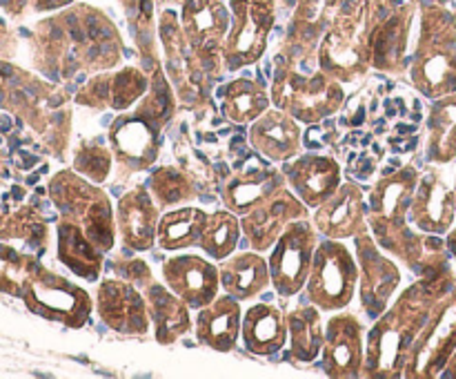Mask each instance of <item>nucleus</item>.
Instances as JSON below:
<instances>
[{
  "label": "nucleus",
  "instance_id": "nucleus-1",
  "mask_svg": "<svg viewBox=\"0 0 456 379\" xmlns=\"http://www.w3.org/2000/svg\"><path fill=\"white\" fill-rule=\"evenodd\" d=\"M454 284L456 270L444 261L423 270L421 279L396 292L368 330L363 377H403L414 343Z\"/></svg>",
  "mask_w": 456,
  "mask_h": 379
},
{
  "label": "nucleus",
  "instance_id": "nucleus-2",
  "mask_svg": "<svg viewBox=\"0 0 456 379\" xmlns=\"http://www.w3.org/2000/svg\"><path fill=\"white\" fill-rule=\"evenodd\" d=\"M405 76L428 101L456 92V12L450 4L419 3L417 40Z\"/></svg>",
  "mask_w": 456,
  "mask_h": 379
},
{
  "label": "nucleus",
  "instance_id": "nucleus-3",
  "mask_svg": "<svg viewBox=\"0 0 456 379\" xmlns=\"http://www.w3.org/2000/svg\"><path fill=\"white\" fill-rule=\"evenodd\" d=\"M372 27L374 16L370 0H346L319 43V70L343 85L363 78L372 67Z\"/></svg>",
  "mask_w": 456,
  "mask_h": 379
},
{
  "label": "nucleus",
  "instance_id": "nucleus-4",
  "mask_svg": "<svg viewBox=\"0 0 456 379\" xmlns=\"http://www.w3.org/2000/svg\"><path fill=\"white\" fill-rule=\"evenodd\" d=\"M49 196L62 218L78 226L87 239L102 252L114 250L118 232H116V208L98 183L80 177L76 169L58 172L49 183Z\"/></svg>",
  "mask_w": 456,
  "mask_h": 379
},
{
  "label": "nucleus",
  "instance_id": "nucleus-5",
  "mask_svg": "<svg viewBox=\"0 0 456 379\" xmlns=\"http://www.w3.org/2000/svg\"><path fill=\"white\" fill-rule=\"evenodd\" d=\"M272 105L288 111L303 125L323 123L332 119L346 101L343 83L316 70L312 76L301 74L289 62H281L270 85Z\"/></svg>",
  "mask_w": 456,
  "mask_h": 379
},
{
  "label": "nucleus",
  "instance_id": "nucleus-6",
  "mask_svg": "<svg viewBox=\"0 0 456 379\" xmlns=\"http://www.w3.org/2000/svg\"><path fill=\"white\" fill-rule=\"evenodd\" d=\"M359 290V263L354 248L343 239L323 236L314 252L303 294L323 315L347 310Z\"/></svg>",
  "mask_w": 456,
  "mask_h": 379
},
{
  "label": "nucleus",
  "instance_id": "nucleus-7",
  "mask_svg": "<svg viewBox=\"0 0 456 379\" xmlns=\"http://www.w3.org/2000/svg\"><path fill=\"white\" fill-rule=\"evenodd\" d=\"M20 294L36 315L61 321L71 328H83L94 310L87 290L34 263L22 279Z\"/></svg>",
  "mask_w": 456,
  "mask_h": 379
},
{
  "label": "nucleus",
  "instance_id": "nucleus-8",
  "mask_svg": "<svg viewBox=\"0 0 456 379\" xmlns=\"http://www.w3.org/2000/svg\"><path fill=\"white\" fill-rule=\"evenodd\" d=\"M321 232L312 223V217L289 223L267 252L272 288L279 297L294 299L305 290L314 252L321 243Z\"/></svg>",
  "mask_w": 456,
  "mask_h": 379
},
{
  "label": "nucleus",
  "instance_id": "nucleus-9",
  "mask_svg": "<svg viewBox=\"0 0 456 379\" xmlns=\"http://www.w3.org/2000/svg\"><path fill=\"white\" fill-rule=\"evenodd\" d=\"M232 27L223 47V67L239 71L261 61L276 22V0H230Z\"/></svg>",
  "mask_w": 456,
  "mask_h": 379
},
{
  "label": "nucleus",
  "instance_id": "nucleus-10",
  "mask_svg": "<svg viewBox=\"0 0 456 379\" xmlns=\"http://www.w3.org/2000/svg\"><path fill=\"white\" fill-rule=\"evenodd\" d=\"M178 18L200 70L216 74L232 27L230 4L225 0H183Z\"/></svg>",
  "mask_w": 456,
  "mask_h": 379
},
{
  "label": "nucleus",
  "instance_id": "nucleus-11",
  "mask_svg": "<svg viewBox=\"0 0 456 379\" xmlns=\"http://www.w3.org/2000/svg\"><path fill=\"white\" fill-rule=\"evenodd\" d=\"M354 254L359 263L356 297L365 315L377 319L399 292L401 268L396 266L395 257L377 243L368 226L354 235Z\"/></svg>",
  "mask_w": 456,
  "mask_h": 379
},
{
  "label": "nucleus",
  "instance_id": "nucleus-12",
  "mask_svg": "<svg viewBox=\"0 0 456 379\" xmlns=\"http://www.w3.org/2000/svg\"><path fill=\"white\" fill-rule=\"evenodd\" d=\"M419 3L421 0H403L390 13L374 21L370 38L372 70L392 76L408 74L419 29Z\"/></svg>",
  "mask_w": 456,
  "mask_h": 379
},
{
  "label": "nucleus",
  "instance_id": "nucleus-13",
  "mask_svg": "<svg viewBox=\"0 0 456 379\" xmlns=\"http://www.w3.org/2000/svg\"><path fill=\"white\" fill-rule=\"evenodd\" d=\"M456 350V284L448 290L436 306L435 315L428 321L426 330L405 364L403 377L408 379H432L441 377L448 366L450 357Z\"/></svg>",
  "mask_w": 456,
  "mask_h": 379
},
{
  "label": "nucleus",
  "instance_id": "nucleus-14",
  "mask_svg": "<svg viewBox=\"0 0 456 379\" xmlns=\"http://www.w3.org/2000/svg\"><path fill=\"white\" fill-rule=\"evenodd\" d=\"M285 185L288 181H285L283 168L249 147L232 163L227 181L221 190L223 205L243 217L254 205L283 190Z\"/></svg>",
  "mask_w": 456,
  "mask_h": 379
},
{
  "label": "nucleus",
  "instance_id": "nucleus-15",
  "mask_svg": "<svg viewBox=\"0 0 456 379\" xmlns=\"http://www.w3.org/2000/svg\"><path fill=\"white\" fill-rule=\"evenodd\" d=\"M448 165L428 163L419 177L410 205V223L419 232L445 236L456 226V185Z\"/></svg>",
  "mask_w": 456,
  "mask_h": 379
},
{
  "label": "nucleus",
  "instance_id": "nucleus-16",
  "mask_svg": "<svg viewBox=\"0 0 456 379\" xmlns=\"http://www.w3.org/2000/svg\"><path fill=\"white\" fill-rule=\"evenodd\" d=\"M163 284L183 299L191 310L208 306L223 292L218 263L205 252L178 250L160 263Z\"/></svg>",
  "mask_w": 456,
  "mask_h": 379
},
{
  "label": "nucleus",
  "instance_id": "nucleus-17",
  "mask_svg": "<svg viewBox=\"0 0 456 379\" xmlns=\"http://www.w3.org/2000/svg\"><path fill=\"white\" fill-rule=\"evenodd\" d=\"M365 342L368 330L359 317L347 310L332 312L325 321V342L321 350L325 375L338 379L363 377Z\"/></svg>",
  "mask_w": 456,
  "mask_h": 379
},
{
  "label": "nucleus",
  "instance_id": "nucleus-18",
  "mask_svg": "<svg viewBox=\"0 0 456 379\" xmlns=\"http://www.w3.org/2000/svg\"><path fill=\"white\" fill-rule=\"evenodd\" d=\"M94 308L102 324L118 334L136 337L150 333L151 328L145 292L125 276L102 279L96 288Z\"/></svg>",
  "mask_w": 456,
  "mask_h": 379
},
{
  "label": "nucleus",
  "instance_id": "nucleus-19",
  "mask_svg": "<svg viewBox=\"0 0 456 379\" xmlns=\"http://www.w3.org/2000/svg\"><path fill=\"white\" fill-rule=\"evenodd\" d=\"M160 132L163 128L142 116L141 111H120L110 125L107 143L114 152V161L132 172H145L160 156Z\"/></svg>",
  "mask_w": 456,
  "mask_h": 379
},
{
  "label": "nucleus",
  "instance_id": "nucleus-20",
  "mask_svg": "<svg viewBox=\"0 0 456 379\" xmlns=\"http://www.w3.org/2000/svg\"><path fill=\"white\" fill-rule=\"evenodd\" d=\"M312 217V210L289 190L288 185L279 190L276 194L267 196L265 201L254 205L249 212L240 217L243 226V236L248 241V248L256 252H270L272 245L279 241L285 227L297 218Z\"/></svg>",
  "mask_w": 456,
  "mask_h": 379
},
{
  "label": "nucleus",
  "instance_id": "nucleus-21",
  "mask_svg": "<svg viewBox=\"0 0 456 379\" xmlns=\"http://www.w3.org/2000/svg\"><path fill=\"white\" fill-rule=\"evenodd\" d=\"M281 168L289 190L310 210L325 203L346 181L341 163L334 156L319 154V152H301Z\"/></svg>",
  "mask_w": 456,
  "mask_h": 379
},
{
  "label": "nucleus",
  "instance_id": "nucleus-22",
  "mask_svg": "<svg viewBox=\"0 0 456 379\" xmlns=\"http://www.w3.org/2000/svg\"><path fill=\"white\" fill-rule=\"evenodd\" d=\"M312 223L321 236L328 239H354L359 230L368 226V201L363 187L346 178L325 203L312 210Z\"/></svg>",
  "mask_w": 456,
  "mask_h": 379
},
{
  "label": "nucleus",
  "instance_id": "nucleus-23",
  "mask_svg": "<svg viewBox=\"0 0 456 379\" xmlns=\"http://www.w3.org/2000/svg\"><path fill=\"white\" fill-rule=\"evenodd\" d=\"M303 123L288 111L272 105L265 114L252 120L248 128V143L252 150L270 159L272 163H288L303 152L305 143Z\"/></svg>",
  "mask_w": 456,
  "mask_h": 379
},
{
  "label": "nucleus",
  "instance_id": "nucleus-24",
  "mask_svg": "<svg viewBox=\"0 0 456 379\" xmlns=\"http://www.w3.org/2000/svg\"><path fill=\"white\" fill-rule=\"evenodd\" d=\"M163 210L151 196L150 187L138 185L125 192L116 203V232L134 252H147L156 245L159 221Z\"/></svg>",
  "mask_w": 456,
  "mask_h": 379
},
{
  "label": "nucleus",
  "instance_id": "nucleus-25",
  "mask_svg": "<svg viewBox=\"0 0 456 379\" xmlns=\"http://www.w3.org/2000/svg\"><path fill=\"white\" fill-rule=\"evenodd\" d=\"M243 328V308L239 299L221 292L194 315V337L200 346L216 352H230L239 346Z\"/></svg>",
  "mask_w": 456,
  "mask_h": 379
},
{
  "label": "nucleus",
  "instance_id": "nucleus-26",
  "mask_svg": "<svg viewBox=\"0 0 456 379\" xmlns=\"http://www.w3.org/2000/svg\"><path fill=\"white\" fill-rule=\"evenodd\" d=\"M223 292L232 294L239 301H252L263 297L272 288L270 263L263 252L256 250H236L218 263Z\"/></svg>",
  "mask_w": 456,
  "mask_h": 379
},
{
  "label": "nucleus",
  "instance_id": "nucleus-27",
  "mask_svg": "<svg viewBox=\"0 0 456 379\" xmlns=\"http://www.w3.org/2000/svg\"><path fill=\"white\" fill-rule=\"evenodd\" d=\"M240 342H243L245 350L252 355H276L289 342L288 312L270 301L252 303L243 312Z\"/></svg>",
  "mask_w": 456,
  "mask_h": 379
},
{
  "label": "nucleus",
  "instance_id": "nucleus-28",
  "mask_svg": "<svg viewBox=\"0 0 456 379\" xmlns=\"http://www.w3.org/2000/svg\"><path fill=\"white\" fill-rule=\"evenodd\" d=\"M142 292L147 299V310H150L156 342L169 346L194 328L191 308L178 294H174L163 281H150Z\"/></svg>",
  "mask_w": 456,
  "mask_h": 379
},
{
  "label": "nucleus",
  "instance_id": "nucleus-29",
  "mask_svg": "<svg viewBox=\"0 0 456 379\" xmlns=\"http://www.w3.org/2000/svg\"><path fill=\"white\" fill-rule=\"evenodd\" d=\"M423 150L428 163L452 165L456 161V92L430 101Z\"/></svg>",
  "mask_w": 456,
  "mask_h": 379
},
{
  "label": "nucleus",
  "instance_id": "nucleus-30",
  "mask_svg": "<svg viewBox=\"0 0 456 379\" xmlns=\"http://www.w3.org/2000/svg\"><path fill=\"white\" fill-rule=\"evenodd\" d=\"M305 297V294H303ZM288 312V328H289V355L301 364H310L316 357H321L325 342V324L323 312L310 301L294 303Z\"/></svg>",
  "mask_w": 456,
  "mask_h": 379
},
{
  "label": "nucleus",
  "instance_id": "nucleus-31",
  "mask_svg": "<svg viewBox=\"0 0 456 379\" xmlns=\"http://www.w3.org/2000/svg\"><path fill=\"white\" fill-rule=\"evenodd\" d=\"M209 212L194 203L181 205V208L165 210L159 221V235L156 245L165 252H178V250H191L200 245L205 223Z\"/></svg>",
  "mask_w": 456,
  "mask_h": 379
},
{
  "label": "nucleus",
  "instance_id": "nucleus-32",
  "mask_svg": "<svg viewBox=\"0 0 456 379\" xmlns=\"http://www.w3.org/2000/svg\"><path fill=\"white\" fill-rule=\"evenodd\" d=\"M58 259L85 281H98L105 268V252L87 239L78 226L67 218L58 223Z\"/></svg>",
  "mask_w": 456,
  "mask_h": 379
},
{
  "label": "nucleus",
  "instance_id": "nucleus-33",
  "mask_svg": "<svg viewBox=\"0 0 456 379\" xmlns=\"http://www.w3.org/2000/svg\"><path fill=\"white\" fill-rule=\"evenodd\" d=\"M270 107L272 94L270 89L265 87V83H261V80L240 76V78L230 80V83L223 87L221 111L230 123L249 125L252 120H256L258 116L265 114Z\"/></svg>",
  "mask_w": 456,
  "mask_h": 379
},
{
  "label": "nucleus",
  "instance_id": "nucleus-34",
  "mask_svg": "<svg viewBox=\"0 0 456 379\" xmlns=\"http://www.w3.org/2000/svg\"><path fill=\"white\" fill-rule=\"evenodd\" d=\"M240 236H243V226H240L239 214L227 208H218L209 212L199 250L216 263H221L223 259L239 250Z\"/></svg>",
  "mask_w": 456,
  "mask_h": 379
},
{
  "label": "nucleus",
  "instance_id": "nucleus-35",
  "mask_svg": "<svg viewBox=\"0 0 456 379\" xmlns=\"http://www.w3.org/2000/svg\"><path fill=\"white\" fill-rule=\"evenodd\" d=\"M150 192L159 208L174 210L181 205L194 203L196 199V183L187 169L172 168V165H163V168L154 169L150 177Z\"/></svg>",
  "mask_w": 456,
  "mask_h": 379
},
{
  "label": "nucleus",
  "instance_id": "nucleus-36",
  "mask_svg": "<svg viewBox=\"0 0 456 379\" xmlns=\"http://www.w3.org/2000/svg\"><path fill=\"white\" fill-rule=\"evenodd\" d=\"M150 83L151 78H147L145 71L138 67L127 65L118 71H110V110H134L150 89Z\"/></svg>",
  "mask_w": 456,
  "mask_h": 379
},
{
  "label": "nucleus",
  "instance_id": "nucleus-37",
  "mask_svg": "<svg viewBox=\"0 0 456 379\" xmlns=\"http://www.w3.org/2000/svg\"><path fill=\"white\" fill-rule=\"evenodd\" d=\"M111 165H114V152L107 141H85L76 150L74 169L89 181H105L111 172Z\"/></svg>",
  "mask_w": 456,
  "mask_h": 379
},
{
  "label": "nucleus",
  "instance_id": "nucleus-38",
  "mask_svg": "<svg viewBox=\"0 0 456 379\" xmlns=\"http://www.w3.org/2000/svg\"><path fill=\"white\" fill-rule=\"evenodd\" d=\"M134 110L141 111V114L147 116L150 120H154L159 128H165V125L169 123V116H172L174 110V94L172 89H169L165 71L160 70V67L154 71L150 89H147V94L141 98V103H138Z\"/></svg>",
  "mask_w": 456,
  "mask_h": 379
},
{
  "label": "nucleus",
  "instance_id": "nucleus-39",
  "mask_svg": "<svg viewBox=\"0 0 456 379\" xmlns=\"http://www.w3.org/2000/svg\"><path fill=\"white\" fill-rule=\"evenodd\" d=\"M76 0H27V9L34 13H49V12H61V9L69 7Z\"/></svg>",
  "mask_w": 456,
  "mask_h": 379
},
{
  "label": "nucleus",
  "instance_id": "nucleus-40",
  "mask_svg": "<svg viewBox=\"0 0 456 379\" xmlns=\"http://www.w3.org/2000/svg\"><path fill=\"white\" fill-rule=\"evenodd\" d=\"M401 3H403V0H370V4H372L374 21H377V18H383L386 13H390L392 9L399 7Z\"/></svg>",
  "mask_w": 456,
  "mask_h": 379
},
{
  "label": "nucleus",
  "instance_id": "nucleus-41",
  "mask_svg": "<svg viewBox=\"0 0 456 379\" xmlns=\"http://www.w3.org/2000/svg\"><path fill=\"white\" fill-rule=\"evenodd\" d=\"M445 245H448L450 259H452V266H454V270H456V226L448 232V235H445Z\"/></svg>",
  "mask_w": 456,
  "mask_h": 379
},
{
  "label": "nucleus",
  "instance_id": "nucleus-42",
  "mask_svg": "<svg viewBox=\"0 0 456 379\" xmlns=\"http://www.w3.org/2000/svg\"><path fill=\"white\" fill-rule=\"evenodd\" d=\"M441 377H445V379H456V350H454V355L450 357L448 366H445V368H444V373H441Z\"/></svg>",
  "mask_w": 456,
  "mask_h": 379
},
{
  "label": "nucleus",
  "instance_id": "nucleus-43",
  "mask_svg": "<svg viewBox=\"0 0 456 379\" xmlns=\"http://www.w3.org/2000/svg\"><path fill=\"white\" fill-rule=\"evenodd\" d=\"M151 3L156 4V7H181L183 0H151Z\"/></svg>",
  "mask_w": 456,
  "mask_h": 379
},
{
  "label": "nucleus",
  "instance_id": "nucleus-44",
  "mask_svg": "<svg viewBox=\"0 0 456 379\" xmlns=\"http://www.w3.org/2000/svg\"><path fill=\"white\" fill-rule=\"evenodd\" d=\"M432 3H439V4H452L456 0H432Z\"/></svg>",
  "mask_w": 456,
  "mask_h": 379
},
{
  "label": "nucleus",
  "instance_id": "nucleus-45",
  "mask_svg": "<svg viewBox=\"0 0 456 379\" xmlns=\"http://www.w3.org/2000/svg\"><path fill=\"white\" fill-rule=\"evenodd\" d=\"M454 185H456V174H454Z\"/></svg>",
  "mask_w": 456,
  "mask_h": 379
}]
</instances>
